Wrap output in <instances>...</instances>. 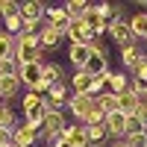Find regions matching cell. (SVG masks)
Listing matches in <instances>:
<instances>
[{
	"label": "cell",
	"instance_id": "1",
	"mask_svg": "<svg viewBox=\"0 0 147 147\" xmlns=\"http://www.w3.org/2000/svg\"><path fill=\"white\" fill-rule=\"evenodd\" d=\"M88 77H100L103 71H109L106 68V47L100 44V41H94L91 44V53H88V62H85V68H82Z\"/></svg>",
	"mask_w": 147,
	"mask_h": 147
},
{
	"label": "cell",
	"instance_id": "2",
	"mask_svg": "<svg viewBox=\"0 0 147 147\" xmlns=\"http://www.w3.org/2000/svg\"><path fill=\"white\" fill-rule=\"evenodd\" d=\"M44 24L50 30H59V32H68V27H71V18H68V12H65V6H50V9H44Z\"/></svg>",
	"mask_w": 147,
	"mask_h": 147
},
{
	"label": "cell",
	"instance_id": "3",
	"mask_svg": "<svg viewBox=\"0 0 147 147\" xmlns=\"http://www.w3.org/2000/svg\"><path fill=\"white\" fill-rule=\"evenodd\" d=\"M103 127H106V132H109V138L121 141V138L127 136V115H124V112H109V115L103 118Z\"/></svg>",
	"mask_w": 147,
	"mask_h": 147
},
{
	"label": "cell",
	"instance_id": "4",
	"mask_svg": "<svg viewBox=\"0 0 147 147\" xmlns=\"http://www.w3.org/2000/svg\"><path fill=\"white\" fill-rule=\"evenodd\" d=\"M62 144L65 147H88V138H85V127L82 124H65L62 129Z\"/></svg>",
	"mask_w": 147,
	"mask_h": 147
},
{
	"label": "cell",
	"instance_id": "5",
	"mask_svg": "<svg viewBox=\"0 0 147 147\" xmlns=\"http://www.w3.org/2000/svg\"><path fill=\"white\" fill-rule=\"evenodd\" d=\"M62 129H65V115L62 112H47L44 124L38 129V136L41 138H56V136H62Z\"/></svg>",
	"mask_w": 147,
	"mask_h": 147
},
{
	"label": "cell",
	"instance_id": "6",
	"mask_svg": "<svg viewBox=\"0 0 147 147\" xmlns=\"http://www.w3.org/2000/svg\"><path fill=\"white\" fill-rule=\"evenodd\" d=\"M106 35H109L118 47L136 44V38H132V32H129V27H127V21H112V24L106 27Z\"/></svg>",
	"mask_w": 147,
	"mask_h": 147
},
{
	"label": "cell",
	"instance_id": "7",
	"mask_svg": "<svg viewBox=\"0 0 147 147\" xmlns=\"http://www.w3.org/2000/svg\"><path fill=\"white\" fill-rule=\"evenodd\" d=\"M65 38L71 41V44H94L97 38H94V32L85 27L82 21H71V27H68V32H65Z\"/></svg>",
	"mask_w": 147,
	"mask_h": 147
},
{
	"label": "cell",
	"instance_id": "8",
	"mask_svg": "<svg viewBox=\"0 0 147 147\" xmlns=\"http://www.w3.org/2000/svg\"><path fill=\"white\" fill-rule=\"evenodd\" d=\"M44 100L50 103L53 109H59V112H62V106H68V100H71L68 82H56V85H50V88L44 91Z\"/></svg>",
	"mask_w": 147,
	"mask_h": 147
},
{
	"label": "cell",
	"instance_id": "9",
	"mask_svg": "<svg viewBox=\"0 0 147 147\" xmlns=\"http://www.w3.org/2000/svg\"><path fill=\"white\" fill-rule=\"evenodd\" d=\"M91 103H94V97H88V94H71V100H68V109H71V115L82 124V118L88 115V109H91Z\"/></svg>",
	"mask_w": 147,
	"mask_h": 147
},
{
	"label": "cell",
	"instance_id": "10",
	"mask_svg": "<svg viewBox=\"0 0 147 147\" xmlns=\"http://www.w3.org/2000/svg\"><path fill=\"white\" fill-rule=\"evenodd\" d=\"M35 141H38V132H35L32 127L21 124V127L12 129V144L15 147H35Z\"/></svg>",
	"mask_w": 147,
	"mask_h": 147
},
{
	"label": "cell",
	"instance_id": "11",
	"mask_svg": "<svg viewBox=\"0 0 147 147\" xmlns=\"http://www.w3.org/2000/svg\"><path fill=\"white\" fill-rule=\"evenodd\" d=\"M21 21L24 24H38V21H44V3H38V0H27V3H21Z\"/></svg>",
	"mask_w": 147,
	"mask_h": 147
},
{
	"label": "cell",
	"instance_id": "12",
	"mask_svg": "<svg viewBox=\"0 0 147 147\" xmlns=\"http://www.w3.org/2000/svg\"><path fill=\"white\" fill-rule=\"evenodd\" d=\"M88 53H91V44H71L68 47V62L77 71H82L85 62H88Z\"/></svg>",
	"mask_w": 147,
	"mask_h": 147
},
{
	"label": "cell",
	"instance_id": "13",
	"mask_svg": "<svg viewBox=\"0 0 147 147\" xmlns=\"http://www.w3.org/2000/svg\"><path fill=\"white\" fill-rule=\"evenodd\" d=\"M41 82L47 85V88L56 85V82H65V71L56 62H41Z\"/></svg>",
	"mask_w": 147,
	"mask_h": 147
},
{
	"label": "cell",
	"instance_id": "14",
	"mask_svg": "<svg viewBox=\"0 0 147 147\" xmlns=\"http://www.w3.org/2000/svg\"><path fill=\"white\" fill-rule=\"evenodd\" d=\"M62 41H65V35L59 32V30H50V27L44 24V30H41V35H38V44H41V50H44V53H47V50H56V47L62 44Z\"/></svg>",
	"mask_w": 147,
	"mask_h": 147
},
{
	"label": "cell",
	"instance_id": "15",
	"mask_svg": "<svg viewBox=\"0 0 147 147\" xmlns=\"http://www.w3.org/2000/svg\"><path fill=\"white\" fill-rule=\"evenodd\" d=\"M18 88H21L18 74H3V77H0V97H3V100H12V97L18 94Z\"/></svg>",
	"mask_w": 147,
	"mask_h": 147
},
{
	"label": "cell",
	"instance_id": "16",
	"mask_svg": "<svg viewBox=\"0 0 147 147\" xmlns=\"http://www.w3.org/2000/svg\"><path fill=\"white\" fill-rule=\"evenodd\" d=\"M127 27L132 38H147V12H136L132 18H127Z\"/></svg>",
	"mask_w": 147,
	"mask_h": 147
},
{
	"label": "cell",
	"instance_id": "17",
	"mask_svg": "<svg viewBox=\"0 0 147 147\" xmlns=\"http://www.w3.org/2000/svg\"><path fill=\"white\" fill-rule=\"evenodd\" d=\"M85 138H88V147H103L109 141V132L103 124H94V127H85Z\"/></svg>",
	"mask_w": 147,
	"mask_h": 147
},
{
	"label": "cell",
	"instance_id": "18",
	"mask_svg": "<svg viewBox=\"0 0 147 147\" xmlns=\"http://www.w3.org/2000/svg\"><path fill=\"white\" fill-rule=\"evenodd\" d=\"M136 109H138V97L132 94L129 88L118 94V112H124V115H136Z\"/></svg>",
	"mask_w": 147,
	"mask_h": 147
},
{
	"label": "cell",
	"instance_id": "19",
	"mask_svg": "<svg viewBox=\"0 0 147 147\" xmlns=\"http://www.w3.org/2000/svg\"><path fill=\"white\" fill-rule=\"evenodd\" d=\"M68 85H71V94H85V91H88V85H91V77H88L85 71H77V74L68 80Z\"/></svg>",
	"mask_w": 147,
	"mask_h": 147
},
{
	"label": "cell",
	"instance_id": "20",
	"mask_svg": "<svg viewBox=\"0 0 147 147\" xmlns=\"http://www.w3.org/2000/svg\"><path fill=\"white\" fill-rule=\"evenodd\" d=\"M138 59H141V50L136 44H127V47H121V62H124V68L127 71H132L138 65Z\"/></svg>",
	"mask_w": 147,
	"mask_h": 147
},
{
	"label": "cell",
	"instance_id": "21",
	"mask_svg": "<svg viewBox=\"0 0 147 147\" xmlns=\"http://www.w3.org/2000/svg\"><path fill=\"white\" fill-rule=\"evenodd\" d=\"M41 103H44V94L27 91V94H24V100H21V109H24V115H30V112H35V109H41Z\"/></svg>",
	"mask_w": 147,
	"mask_h": 147
},
{
	"label": "cell",
	"instance_id": "22",
	"mask_svg": "<svg viewBox=\"0 0 147 147\" xmlns=\"http://www.w3.org/2000/svg\"><path fill=\"white\" fill-rule=\"evenodd\" d=\"M127 88H129V77H127V74H112L106 91H109V94H121V91H127Z\"/></svg>",
	"mask_w": 147,
	"mask_h": 147
},
{
	"label": "cell",
	"instance_id": "23",
	"mask_svg": "<svg viewBox=\"0 0 147 147\" xmlns=\"http://www.w3.org/2000/svg\"><path fill=\"white\" fill-rule=\"evenodd\" d=\"M94 103L103 109V115H109V112H118V94H109V91H103L100 97H94Z\"/></svg>",
	"mask_w": 147,
	"mask_h": 147
},
{
	"label": "cell",
	"instance_id": "24",
	"mask_svg": "<svg viewBox=\"0 0 147 147\" xmlns=\"http://www.w3.org/2000/svg\"><path fill=\"white\" fill-rule=\"evenodd\" d=\"M3 59H15V38L0 30V62Z\"/></svg>",
	"mask_w": 147,
	"mask_h": 147
},
{
	"label": "cell",
	"instance_id": "25",
	"mask_svg": "<svg viewBox=\"0 0 147 147\" xmlns=\"http://www.w3.org/2000/svg\"><path fill=\"white\" fill-rule=\"evenodd\" d=\"M0 127L3 129H15V109H12L6 100L0 103Z\"/></svg>",
	"mask_w": 147,
	"mask_h": 147
},
{
	"label": "cell",
	"instance_id": "26",
	"mask_svg": "<svg viewBox=\"0 0 147 147\" xmlns=\"http://www.w3.org/2000/svg\"><path fill=\"white\" fill-rule=\"evenodd\" d=\"M103 109L97 106V103H91V109H88V115L82 118V127H94V124H103Z\"/></svg>",
	"mask_w": 147,
	"mask_h": 147
},
{
	"label": "cell",
	"instance_id": "27",
	"mask_svg": "<svg viewBox=\"0 0 147 147\" xmlns=\"http://www.w3.org/2000/svg\"><path fill=\"white\" fill-rule=\"evenodd\" d=\"M132 74H136V80H132V82L147 85V56H144V53H141V59H138V65L132 68Z\"/></svg>",
	"mask_w": 147,
	"mask_h": 147
},
{
	"label": "cell",
	"instance_id": "28",
	"mask_svg": "<svg viewBox=\"0 0 147 147\" xmlns=\"http://www.w3.org/2000/svg\"><path fill=\"white\" fill-rule=\"evenodd\" d=\"M138 132H144V121L136 118V115H127V136H138Z\"/></svg>",
	"mask_w": 147,
	"mask_h": 147
},
{
	"label": "cell",
	"instance_id": "29",
	"mask_svg": "<svg viewBox=\"0 0 147 147\" xmlns=\"http://www.w3.org/2000/svg\"><path fill=\"white\" fill-rule=\"evenodd\" d=\"M127 147H147V132H138V136H127L124 138Z\"/></svg>",
	"mask_w": 147,
	"mask_h": 147
},
{
	"label": "cell",
	"instance_id": "30",
	"mask_svg": "<svg viewBox=\"0 0 147 147\" xmlns=\"http://www.w3.org/2000/svg\"><path fill=\"white\" fill-rule=\"evenodd\" d=\"M94 12H97L106 24H112V3H94Z\"/></svg>",
	"mask_w": 147,
	"mask_h": 147
},
{
	"label": "cell",
	"instance_id": "31",
	"mask_svg": "<svg viewBox=\"0 0 147 147\" xmlns=\"http://www.w3.org/2000/svg\"><path fill=\"white\" fill-rule=\"evenodd\" d=\"M3 74H18V62L15 59H3V62H0V77H3Z\"/></svg>",
	"mask_w": 147,
	"mask_h": 147
},
{
	"label": "cell",
	"instance_id": "32",
	"mask_svg": "<svg viewBox=\"0 0 147 147\" xmlns=\"http://www.w3.org/2000/svg\"><path fill=\"white\" fill-rule=\"evenodd\" d=\"M136 118H141L147 124V97H138V109H136Z\"/></svg>",
	"mask_w": 147,
	"mask_h": 147
},
{
	"label": "cell",
	"instance_id": "33",
	"mask_svg": "<svg viewBox=\"0 0 147 147\" xmlns=\"http://www.w3.org/2000/svg\"><path fill=\"white\" fill-rule=\"evenodd\" d=\"M0 144H12V129H3V127H0Z\"/></svg>",
	"mask_w": 147,
	"mask_h": 147
},
{
	"label": "cell",
	"instance_id": "34",
	"mask_svg": "<svg viewBox=\"0 0 147 147\" xmlns=\"http://www.w3.org/2000/svg\"><path fill=\"white\" fill-rule=\"evenodd\" d=\"M112 147H127V144H124V138H121V141H112Z\"/></svg>",
	"mask_w": 147,
	"mask_h": 147
},
{
	"label": "cell",
	"instance_id": "35",
	"mask_svg": "<svg viewBox=\"0 0 147 147\" xmlns=\"http://www.w3.org/2000/svg\"><path fill=\"white\" fill-rule=\"evenodd\" d=\"M141 9H144V12H147V0H141Z\"/></svg>",
	"mask_w": 147,
	"mask_h": 147
},
{
	"label": "cell",
	"instance_id": "36",
	"mask_svg": "<svg viewBox=\"0 0 147 147\" xmlns=\"http://www.w3.org/2000/svg\"><path fill=\"white\" fill-rule=\"evenodd\" d=\"M0 147H15V144H0Z\"/></svg>",
	"mask_w": 147,
	"mask_h": 147
},
{
	"label": "cell",
	"instance_id": "37",
	"mask_svg": "<svg viewBox=\"0 0 147 147\" xmlns=\"http://www.w3.org/2000/svg\"><path fill=\"white\" fill-rule=\"evenodd\" d=\"M144 132H147V124H144Z\"/></svg>",
	"mask_w": 147,
	"mask_h": 147
},
{
	"label": "cell",
	"instance_id": "38",
	"mask_svg": "<svg viewBox=\"0 0 147 147\" xmlns=\"http://www.w3.org/2000/svg\"><path fill=\"white\" fill-rule=\"evenodd\" d=\"M144 97H147V91H144Z\"/></svg>",
	"mask_w": 147,
	"mask_h": 147
},
{
	"label": "cell",
	"instance_id": "39",
	"mask_svg": "<svg viewBox=\"0 0 147 147\" xmlns=\"http://www.w3.org/2000/svg\"><path fill=\"white\" fill-rule=\"evenodd\" d=\"M0 30H3V27H0Z\"/></svg>",
	"mask_w": 147,
	"mask_h": 147
},
{
	"label": "cell",
	"instance_id": "40",
	"mask_svg": "<svg viewBox=\"0 0 147 147\" xmlns=\"http://www.w3.org/2000/svg\"><path fill=\"white\" fill-rule=\"evenodd\" d=\"M144 41H147V38H144Z\"/></svg>",
	"mask_w": 147,
	"mask_h": 147
}]
</instances>
